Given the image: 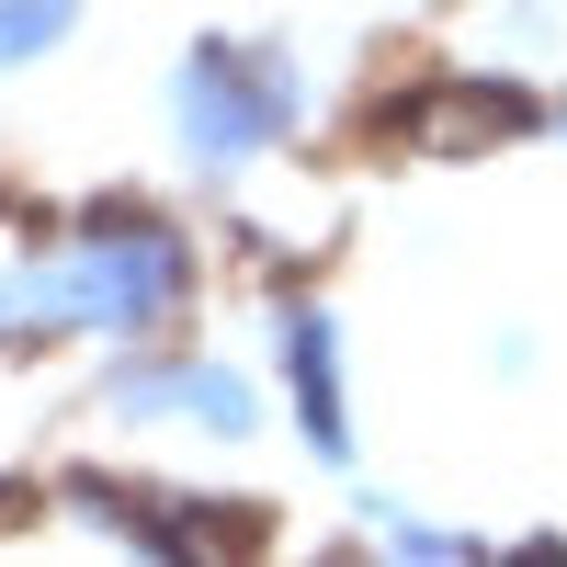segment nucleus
Returning <instances> with one entry per match:
<instances>
[{"instance_id":"nucleus-1","label":"nucleus","mask_w":567,"mask_h":567,"mask_svg":"<svg viewBox=\"0 0 567 567\" xmlns=\"http://www.w3.org/2000/svg\"><path fill=\"white\" fill-rule=\"evenodd\" d=\"M58 34V0H12V23H0V58H23V45Z\"/></svg>"}]
</instances>
